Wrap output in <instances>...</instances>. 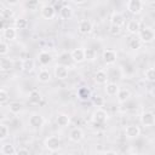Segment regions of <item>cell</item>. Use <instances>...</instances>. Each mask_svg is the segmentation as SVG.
Returning a JSON list of instances; mask_svg holds the SVG:
<instances>
[{
  "instance_id": "1",
  "label": "cell",
  "mask_w": 155,
  "mask_h": 155,
  "mask_svg": "<svg viewBox=\"0 0 155 155\" xmlns=\"http://www.w3.org/2000/svg\"><path fill=\"white\" fill-rule=\"evenodd\" d=\"M61 145H62V140L57 136H50L45 139V147L52 153L58 151L61 149Z\"/></svg>"
},
{
  "instance_id": "2",
  "label": "cell",
  "mask_w": 155,
  "mask_h": 155,
  "mask_svg": "<svg viewBox=\"0 0 155 155\" xmlns=\"http://www.w3.org/2000/svg\"><path fill=\"white\" fill-rule=\"evenodd\" d=\"M138 34H139V41L143 42V44H150L155 39V33L151 28L140 29V31Z\"/></svg>"
},
{
  "instance_id": "3",
  "label": "cell",
  "mask_w": 155,
  "mask_h": 155,
  "mask_svg": "<svg viewBox=\"0 0 155 155\" xmlns=\"http://www.w3.org/2000/svg\"><path fill=\"white\" fill-rule=\"evenodd\" d=\"M127 10L132 15H139L143 10V1L140 0H130L127 1Z\"/></svg>"
},
{
  "instance_id": "4",
  "label": "cell",
  "mask_w": 155,
  "mask_h": 155,
  "mask_svg": "<svg viewBox=\"0 0 155 155\" xmlns=\"http://www.w3.org/2000/svg\"><path fill=\"white\" fill-rule=\"evenodd\" d=\"M92 29H93V24H92V22L90 19H81L79 22V24H78V30L82 35L90 34L92 31Z\"/></svg>"
},
{
  "instance_id": "5",
  "label": "cell",
  "mask_w": 155,
  "mask_h": 155,
  "mask_svg": "<svg viewBox=\"0 0 155 155\" xmlns=\"http://www.w3.org/2000/svg\"><path fill=\"white\" fill-rule=\"evenodd\" d=\"M107 119H108V113L102 108H98L92 114V121L94 124H103L107 121Z\"/></svg>"
},
{
  "instance_id": "6",
  "label": "cell",
  "mask_w": 155,
  "mask_h": 155,
  "mask_svg": "<svg viewBox=\"0 0 155 155\" xmlns=\"http://www.w3.org/2000/svg\"><path fill=\"white\" fill-rule=\"evenodd\" d=\"M140 122H142V125H144V126H147V127L154 126V124H155L154 113H153V111H144V113L140 115Z\"/></svg>"
},
{
  "instance_id": "7",
  "label": "cell",
  "mask_w": 155,
  "mask_h": 155,
  "mask_svg": "<svg viewBox=\"0 0 155 155\" xmlns=\"http://www.w3.org/2000/svg\"><path fill=\"white\" fill-rule=\"evenodd\" d=\"M139 134H140V128H139L137 125H128V126L125 128V136H126L128 139L138 138Z\"/></svg>"
},
{
  "instance_id": "8",
  "label": "cell",
  "mask_w": 155,
  "mask_h": 155,
  "mask_svg": "<svg viewBox=\"0 0 155 155\" xmlns=\"http://www.w3.org/2000/svg\"><path fill=\"white\" fill-rule=\"evenodd\" d=\"M56 16V8L52 5H45L41 7V17L45 19H51Z\"/></svg>"
},
{
  "instance_id": "9",
  "label": "cell",
  "mask_w": 155,
  "mask_h": 155,
  "mask_svg": "<svg viewBox=\"0 0 155 155\" xmlns=\"http://www.w3.org/2000/svg\"><path fill=\"white\" fill-rule=\"evenodd\" d=\"M70 57H71V61H74L75 63H82V62L85 61L84 48H81V47L74 48V50L70 52Z\"/></svg>"
},
{
  "instance_id": "10",
  "label": "cell",
  "mask_w": 155,
  "mask_h": 155,
  "mask_svg": "<svg viewBox=\"0 0 155 155\" xmlns=\"http://www.w3.org/2000/svg\"><path fill=\"white\" fill-rule=\"evenodd\" d=\"M102 57H103V61L107 64H114L116 62L117 54H116V52L114 50H104Z\"/></svg>"
},
{
  "instance_id": "11",
  "label": "cell",
  "mask_w": 155,
  "mask_h": 155,
  "mask_svg": "<svg viewBox=\"0 0 155 155\" xmlns=\"http://www.w3.org/2000/svg\"><path fill=\"white\" fill-rule=\"evenodd\" d=\"M68 68L65 65H62V64H57L54 67V76L59 80H64L68 78Z\"/></svg>"
},
{
  "instance_id": "12",
  "label": "cell",
  "mask_w": 155,
  "mask_h": 155,
  "mask_svg": "<svg viewBox=\"0 0 155 155\" xmlns=\"http://www.w3.org/2000/svg\"><path fill=\"white\" fill-rule=\"evenodd\" d=\"M28 122H29V125H30L31 127L39 128V127H41V126L44 125L45 120H44V117H42L40 114H33V115H30Z\"/></svg>"
},
{
  "instance_id": "13",
  "label": "cell",
  "mask_w": 155,
  "mask_h": 155,
  "mask_svg": "<svg viewBox=\"0 0 155 155\" xmlns=\"http://www.w3.org/2000/svg\"><path fill=\"white\" fill-rule=\"evenodd\" d=\"M110 23H111V25H116V27H120L121 28L125 24V17H124V15L120 13V12H114L111 15V17H110Z\"/></svg>"
},
{
  "instance_id": "14",
  "label": "cell",
  "mask_w": 155,
  "mask_h": 155,
  "mask_svg": "<svg viewBox=\"0 0 155 155\" xmlns=\"http://www.w3.org/2000/svg\"><path fill=\"white\" fill-rule=\"evenodd\" d=\"M84 131L81 130V128H79V127H76V128H73L71 131H70V133H69V139L71 140V142H75V143H78V142H80V140H82L84 139Z\"/></svg>"
},
{
  "instance_id": "15",
  "label": "cell",
  "mask_w": 155,
  "mask_h": 155,
  "mask_svg": "<svg viewBox=\"0 0 155 155\" xmlns=\"http://www.w3.org/2000/svg\"><path fill=\"white\" fill-rule=\"evenodd\" d=\"M59 16L62 19H70L73 16V8L68 4H63V6L59 8Z\"/></svg>"
},
{
  "instance_id": "16",
  "label": "cell",
  "mask_w": 155,
  "mask_h": 155,
  "mask_svg": "<svg viewBox=\"0 0 155 155\" xmlns=\"http://www.w3.org/2000/svg\"><path fill=\"white\" fill-rule=\"evenodd\" d=\"M127 31L130 34H138L140 31V23L137 21V19H131L128 23H127Z\"/></svg>"
},
{
  "instance_id": "17",
  "label": "cell",
  "mask_w": 155,
  "mask_h": 155,
  "mask_svg": "<svg viewBox=\"0 0 155 155\" xmlns=\"http://www.w3.org/2000/svg\"><path fill=\"white\" fill-rule=\"evenodd\" d=\"M38 59H39V63L42 64V65H47L52 62V54L47 51H41L39 54H38Z\"/></svg>"
},
{
  "instance_id": "18",
  "label": "cell",
  "mask_w": 155,
  "mask_h": 155,
  "mask_svg": "<svg viewBox=\"0 0 155 155\" xmlns=\"http://www.w3.org/2000/svg\"><path fill=\"white\" fill-rule=\"evenodd\" d=\"M131 97V91L128 88H120L117 94H116V98L120 103H125L126 101H128Z\"/></svg>"
},
{
  "instance_id": "19",
  "label": "cell",
  "mask_w": 155,
  "mask_h": 155,
  "mask_svg": "<svg viewBox=\"0 0 155 155\" xmlns=\"http://www.w3.org/2000/svg\"><path fill=\"white\" fill-rule=\"evenodd\" d=\"M2 35H4V38L6 39V40H15L16 39V36H17V30H16V28L15 27H6L5 29H4V31H2Z\"/></svg>"
},
{
  "instance_id": "20",
  "label": "cell",
  "mask_w": 155,
  "mask_h": 155,
  "mask_svg": "<svg viewBox=\"0 0 155 155\" xmlns=\"http://www.w3.org/2000/svg\"><path fill=\"white\" fill-rule=\"evenodd\" d=\"M94 81L98 84V85H105L107 84V81H108V74H107V71H104V70H98L97 73H96V75H94Z\"/></svg>"
},
{
  "instance_id": "21",
  "label": "cell",
  "mask_w": 155,
  "mask_h": 155,
  "mask_svg": "<svg viewBox=\"0 0 155 155\" xmlns=\"http://www.w3.org/2000/svg\"><path fill=\"white\" fill-rule=\"evenodd\" d=\"M119 90H120V87L115 82H107L105 84V93L108 96H116Z\"/></svg>"
},
{
  "instance_id": "22",
  "label": "cell",
  "mask_w": 155,
  "mask_h": 155,
  "mask_svg": "<svg viewBox=\"0 0 155 155\" xmlns=\"http://www.w3.org/2000/svg\"><path fill=\"white\" fill-rule=\"evenodd\" d=\"M41 99H42L41 93L38 90H31L29 92V103H31V104H39L41 102Z\"/></svg>"
},
{
  "instance_id": "23",
  "label": "cell",
  "mask_w": 155,
  "mask_h": 155,
  "mask_svg": "<svg viewBox=\"0 0 155 155\" xmlns=\"http://www.w3.org/2000/svg\"><path fill=\"white\" fill-rule=\"evenodd\" d=\"M13 68V61L10 58H0V69L4 71H8Z\"/></svg>"
},
{
  "instance_id": "24",
  "label": "cell",
  "mask_w": 155,
  "mask_h": 155,
  "mask_svg": "<svg viewBox=\"0 0 155 155\" xmlns=\"http://www.w3.org/2000/svg\"><path fill=\"white\" fill-rule=\"evenodd\" d=\"M56 122L61 127H67L69 125V122H70V119H69V116L67 114H58L57 117H56Z\"/></svg>"
},
{
  "instance_id": "25",
  "label": "cell",
  "mask_w": 155,
  "mask_h": 155,
  "mask_svg": "<svg viewBox=\"0 0 155 155\" xmlns=\"http://www.w3.org/2000/svg\"><path fill=\"white\" fill-rule=\"evenodd\" d=\"M38 80L42 84H46L51 80V73L47 70V69H42L38 73Z\"/></svg>"
},
{
  "instance_id": "26",
  "label": "cell",
  "mask_w": 155,
  "mask_h": 155,
  "mask_svg": "<svg viewBox=\"0 0 155 155\" xmlns=\"http://www.w3.org/2000/svg\"><path fill=\"white\" fill-rule=\"evenodd\" d=\"M15 153H16L15 145L11 143H5L1 147V154L2 155H15Z\"/></svg>"
},
{
  "instance_id": "27",
  "label": "cell",
  "mask_w": 155,
  "mask_h": 155,
  "mask_svg": "<svg viewBox=\"0 0 155 155\" xmlns=\"http://www.w3.org/2000/svg\"><path fill=\"white\" fill-rule=\"evenodd\" d=\"M35 67V62L31 59V58H24L23 62H22V69L25 70V71H31Z\"/></svg>"
},
{
  "instance_id": "28",
  "label": "cell",
  "mask_w": 155,
  "mask_h": 155,
  "mask_svg": "<svg viewBox=\"0 0 155 155\" xmlns=\"http://www.w3.org/2000/svg\"><path fill=\"white\" fill-rule=\"evenodd\" d=\"M78 97L81 101H87V99L91 98V92H90V90L87 87H81L78 91Z\"/></svg>"
},
{
  "instance_id": "29",
  "label": "cell",
  "mask_w": 155,
  "mask_h": 155,
  "mask_svg": "<svg viewBox=\"0 0 155 155\" xmlns=\"http://www.w3.org/2000/svg\"><path fill=\"white\" fill-rule=\"evenodd\" d=\"M0 17H1L4 21L12 18V17H13V10H12L11 7H4V8H1V10H0Z\"/></svg>"
},
{
  "instance_id": "30",
  "label": "cell",
  "mask_w": 155,
  "mask_h": 155,
  "mask_svg": "<svg viewBox=\"0 0 155 155\" xmlns=\"http://www.w3.org/2000/svg\"><path fill=\"white\" fill-rule=\"evenodd\" d=\"M22 103H19V102H11L10 103V105H8V109H10V111L12 113V114H19L21 113V110H22Z\"/></svg>"
},
{
  "instance_id": "31",
  "label": "cell",
  "mask_w": 155,
  "mask_h": 155,
  "mask_svg": "<svg viewBox=\"0 0 155 155\" xmlns=\"http://www.w3.org/2000/svg\"><path fill=\"white\" fill-rule=\"evenodd\" d=\"M85 61H94L96 59V51L93 48H84Z\"/></svg>"
},
{
  "instance_id": "32",
  "label": "cell",
  "mask_w": 155,
  "mask_h": 155,
  "mask_svg": "<svg viewBox=\"0 0 155 155\" xmlns=\"http://www.w3.org/2000/svg\"><path fill=\"white\" fill-rule=\"evenodd\" d=\"M27 25H28V22L24 18H17L15 21V28H16V30L17 29H25Z\"/></svg>"
},
{
  "instance_id": "33",
  "label": "cell",
  "mask_w": 155,
  "mask_h": 155,
  "mask_svg": "<svg viewBox=\"0 0 155 155\" xmlns=\"http://www.w3.org/2000/svg\"><path fill=\"white\" fill-rule=\"evenodd\" d=\"M144 76L148 81L153 82L155 80V69L154 68H148L145 71H144Z\"/></svg>"
},
{
  "instance_id": "34",
  "label": "cell",
  "mask_w": 155,
  "mask_h": 155,
  "mask_svg": "<svg viewBox=\"0 0 155 155\" xmlns=\"http://www.w3.org/2000/svg\"><path fill=\"white\" fill-rule=\"evenodd\" d=\"M140 45H142V42H140L139 39H137V38L131 39L130 42H128V47H130L131 50H138V48H140Z\"/></svg>"
},
{
  "instance_id": "35",
  "label": "cell",
  "mask_w": 155,
  "mask_h": 155,
  "mask_svg": "<svg viewBox=\"0 0 155 155\" xmlns=\"http://www.w3.org/2000/svg\"><path fill=\"white\" fill-rule=\"evenodd\" d=\"M8 136V127L4 124H0V140L7 138Z\"/></svg>"
},
{
  "instance_id": "36",
  "label": "cell",
  "mask_w": 155,
  "mask_h": 155,
  "mask_svg": "<svg viewBox=\"0 0 155 155\" xmlns=\"http://www.w3.org/2000/svg\"><path fill=\"white\" fill-rule=\"evenodd\" d=\"M8 50H10V47H8L7 42L0 41V56H6L8 53Z\"/></svg>"
},
{
  "instance_id": "37",
  "label": "cell",
  "mask_w": 155,
  "mask_h": 155,
  "mask_svg": "<svg viewBox=\"0 0 155 155\" xmlns=\"http://www.w3.org/2000/svg\"><path fill=\"white\" fill-rule=\"evenodd\" d=\"M7 99H8V93H7V91H5V90L0 88V104L6 103V102H7Z\"/></svg>"
},
{
  "instance_id": "38",
  "label": "cell",
  "mask_w": 155,
  "mask_h": 155,
  "mask_svg": "<svg viewBox=\"0 0 155 155\" xmlns=\"http://www.w3.org/2000/svg\"><path fill=\"white\" fill-rule=\"evenodd\" d=\"M92 101H93V104L97 105V107H102L104 104V98L101 97V96H94L92 98Z\"/></svg>"
},
{
  "instance_id": "39",
  "label": "cell",
  "mask_w": 155,
  "mask_h": 155,
  "mask_svg": "<svg viewBox=\"0 0 155 155\" xmlns=\"http://www.w3.org/2000/svg\"><path fill=\"white\" fill-rule=\"evenodd\" d=\"M109 33H110L111 35L116 36V35H119V34L121 33V28H120V27H116V25H111V24H110V29H109Z\"/></svg>"
},
{
  "instance_id": "40",
  "label": "cell",
  "mask_w": 155,
  "mask_h": 155,
  "mask_svg": "<svg viewBox=\"0 0 155 155\" xmlns=\"http://www.w3.org/2000/svg\"><path fill=\"white\" fill-rule=\"evenodd\" d=\"M15 155H30V153H29V150L25 149V148H19V149L16 150Z\"/></svg>"
},
{
  "instance_id": "41",
  "label": "cell",
  "mask_w": 155,
  "mask_h": 155,
  "mask_svg": "<svg viewBox=\"0 0 155 155\" xmlns=\"http://www.w3.org/2000/svg\"><path fill=\"white\" fill-rule=\"evenodd\" d=\"M38 5H39V2H38V1H29V2H27V6H28L30 10H34Z\"/></svg>"
},
{
  "instance_id": "42",
  "label": "cell",
  "mask_w": 155,
  "mask_h": 155,
  "mask_svg": "<svg viewBox=\"0 0 155 155\" xmlns=\"http://www.w3.org/2000/svg\"><path fill=\"white\" fill-rule=\"evenodd\" d=\"M103 155H119L116 151H114V150H107Z\"/></svg>"
},
{
  "instance_id": "43",
  "label": "cell",
  "mask_w": 155,
  "mask_h": 155,
  "mask_svg": "<svg viewBox=\"0 0 155 155\" xmlns=\"http://www.w3.org/2000/svg\"><path fill=\"white\" fill-rule=\"evenodd\" d=\"M5 24H4V19H0V29H5Z\"/></svg>"
},
{
  "instance_id": "44",
  "label": "cell",
  "mask_w": 155,
  "mask_h": 155,
  "mask_svg": "<svg viewBox=\"0 0 155 155\" xmlns=\"http://www.w3.org/2000/svg\"><path fill=\"white\" fill-rule=\"evenodd\" d=\"M73 2L76 4V5H84V4H86V1H75V0H74Z\"/></svg>"
},
{
  "instance_id": "45",
  "label": "cell",
  "mask_w": 155,
  "mask_h": 155,
  "mask_svg": "<svg viewBox=\"0 0 155 155\" xmlns=\"http://www.w3.org/2000/svg\"><path fill=\"white\" fill-rule=\"evenodd\" d=\"M7 4H8V5H17L18 1H7Z\"/></svg>"
},
{
  "instance_id": "46",
  "label": "cell",
  "mask_w": 155,
  "mask_h": 155,
  "mask_svg": "<svg viewBox=\"0 0 155 155\" xmlns=\"http://www.w3.org/2000/svg\"><path fill=\"white\" fill-rule=\"evenodd\" d=\"M69 155H74V154H69Z\"/></svg>"
}]
</instances>
